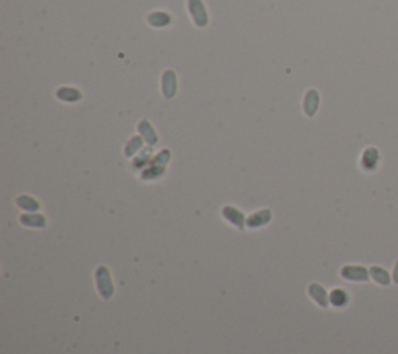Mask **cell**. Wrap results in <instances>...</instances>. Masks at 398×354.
Masks as SVG:
<instances>
[{
  "mask_svg": "<svg viewBox=\"0 0 398 354\" xmlns=\"http://www.w3.org/2000/svg\"><path fill=\"white\" fill-rule=\"evenodd\" d=\"M188 10H190V14L194 20L196 27L203 28L209 23V17H207L206 8H204L201 0H188Z\"/></svg>",
  "mask_w": 398,
  "mask_h": 354,
  "instance_id": "6da1fadb",
  "label": "cell"
},
{
  "mask_svg": "<svg viewBox=\"0 0 398 354\" xmlns=\"http://www.w3.org/2000/svg\"><path fill=\"white\" fill-rule=\"evenodd\" d=\"M96 283H98V289L102 292V295L105 298H109L114 292V288H112V283H111V276H109V272L106 267H100L96 270Z\"/></svg>",
  "mask_w": 398,
  "mask_h": 354,
  "instance_id": "7a4b0ae2",
  "label": "cell"
},
{
  "mask_svg": "<svg viewBox=\"0 0 398 354\" xmlns=\"http://www.w3.org/2000/svg\"><path fill=\"white\" fill-rule=\"evenodd\" d=\"M162 92L165 95V98H171L174 93H176V73L167 70L162 77Z\"/></svg>",
  "mask_w": 398,
  "mask_h": 354,
  "instance_id": "3957f363",
  "label": "cell"
},
{
  "mask_svg": "<svg viewBox=\"0 0 398 354\" xmlns=\"http://www.w3.org/2000/svg\"><path fill=\"white\" fill-rule=\"evenodd\" d=\"M56 96L58 99L65 101V103H75V101L81 99V92L73 87H61L56 90Z\"/></svg>",
  "mask_w": 398,
  "mask_h": 354,
  "instance_id": "277c9868",
  "label": "cell"
},
{
  "mask_svg": "<svg viewBox=\"0 0 398 354\" xmlns=\"http://www.w3.org/2000/svg\"><path fill=\"white\" fill-rule=\"evenodd\" d=\"M271 211L269 210H260L257 213H254L251 218L247 219V225L251 227V229H257V227H261L264 224H268L271 221Z\"/></svg>",
  "mask_w": 398,
  "mask_h": 354,
  "instance_id": "5b68a950",
  "label": "cell"
},
{
  "mask_svg": "<svg viewBox=\"0 0 398 354\" xmlns=\"http://www.w3.org/2000/svg\"><path fill=\"white\" fill-rule=\"evenodd\" d=\"M222 215L226 216V219L229 222H232L234 225H237L238 229H243L244 227V216L241 211H238L237 208L234 207H226V208H222Z\"/></svg>",
  "mask_w": 398,
  "mask_h": 354,
  "instance_id": "8992f818",
  "label": "cell"
},
{
  "mask_svg": "<svg viewBox=\"0 0 398 354\" xmlns=\"http://www.w3.org/2000/svg\"><path fill=\"white\" fill-rule=\"evenodd\" d=\"M148 22L151 23L153 27H168L171 22V17H170V14H167L163 11H156L148 16Z\"/></svg>",
  "mask_w": 398,
  "mask_h": 354,
  "instance_id": "52a82bcc",
  "label": "cell"
},
{
  "mask_svg": "<svg viewBox=\"0 0 398 354\" xmlns=\"http://www.w3.org/2000/svg\"><path fill=\"white\" fill-rule=\"evenodd\" d=\"M139 131H140V134L145 137V140H146L149 145H156V143H157V135H156V132H154V129H153V126L149 124L146 120H143V121L139 124Z\"/></svg>",
  "mask_w": 398,
  "mask_h": 354,
  "instance_id": "ba28073f",
  "label": "cell"
},
{
  "mask_svg": "<svg viewBox=\"0 0 398 354\" xmlns=\"http://www.w3.org/2000/svg\"><path fill=\"white\" fill-rule=\"evenodd\" d=\"M317 104H319V95L314 92V90H310L307 93V98H305V112L307 115H314L316 114V109H317Z\"/></svg>",
  "mask_w": 398,
  "mask_h": 354,
  "instance_id": "9c48e42d",
  "label": "cell"
},
{
  "mask_svg": "<svg viewBox=\"0 0 398 354\" xmlns=\"http://www.w3.org/2000/svg\"><path fill=\"white\" fill-rule=\"evenodd\" d=\"M16 204H17L20 208L28 210V211H35V210L39 208V202H36V200H35L33 197H30V196H20V197H17Z\"/></svg>",
  "mask_w": 398,
  "mask_h": 354,
  "instance_id": "30bf717a",
  "label": "cell"
},
{
  "mask_svg": "<svg viewBox=\"0 0 398 354\" xmlns=\"http://www.w3.org/2000/svg\"><path fill=\"white\" fill-rule=\"evenodd\" d=\"M20 222L23 225H30V227H44L45 218L42 215H23L20 218Z\"/></svg>",
  "mask_w": 398,
  "mask_h": 354,
  "instance_id": "8fae6325",
  "label": "cell"
},
{
  "mask_svg": "<svg viewBox=\"0 0 398 354\" xmlns=\"http://www.w3.org/2000/svg\"><path fill=\"white\" fill-rule=\"evenodd\" d=\"M325 291H323L320 286H317V285H313L311 288H310V294L319 301V305L320 306H325V294H323Z\"/></svg>",
  "mask_w": 398,
  "mask_h": 354,
  "instance_id": "7c38bea8",
  "label": "cell"
},
{
  "mask_svg": "<svg viewBox=\"0 0 398 354\" xmlns=\"http://www.w3.org/2000/svg\"><path fill=\"white\" fill-rule=\"evenodd\" d=\"M140 148H142V138L140 137H134L128 143V146H126V156H132L136 151H139Z\"/></svg>",
  "mask_w": 398,
  "mask_h": 354,
  "instance_id": "4fadbf2b",
  "label": "cell"
},
{
  "mask_svg": "<svg viewBox=\"0 0 398 354\" xmlns=\"http://www.w3.org/2000/svg\"><path fill=\"white\" fill-rule=\"evenodd\" d=\"M331 301H333V305L335 306H342V303L345 301V294L344 291H333L331 294Z\"/></svg>",
  "mask_w": 398,
  "mask_h": 354,
  "instance_id": "5bb4252c",
  "label": "cell"
}]
</instances>
